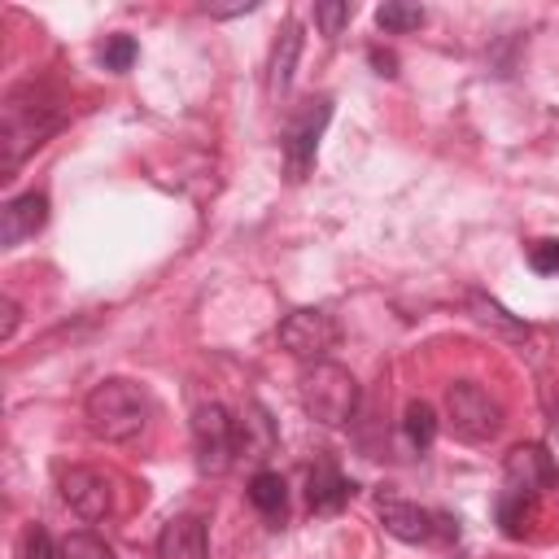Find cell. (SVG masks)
<instances>
[{
	"label": "cell",
	"instance_id": "15",
	"mask_svg": "<svg viewBox=\"0 0 559 559\" xmlns=\"http://www.w3.org/2000/svg\"><path fill=\"white\" fill-rule=\"evenodd\" d=\"M297 52H301V26H297V22H288V26L280 31L275 52H271V92H275V96H280V92H288L293 70H297Z\"/></svg>",
	"mask_w": 559,
	"mask_h": 559
},
{
	"label": "cell",
	"instance_id": "25",
	"mask_svg": "<svg viewBox=\"0 0 559 559\" xmlns=\"http://www.w3.org/2000/svg\"><path fill=\"white\" fill-rule=\"evenodd\" d=\"M528 266L537 275H559V240H537L528 249Z\"/></svg>",
	"mask_w": 559,
	"mask_h": 559
},
{
	"label": "cell",
	"instance_id": "22",
	"mask_svg": "<svg viewBox=\"0 0 559 559\" xmlns=\"http://www.w3.org/2000/svg\"><path fill=\"white\" fill-rule=\"evenodd\" d=\"M100 61H105V70H114V74L131 70V61H135V39H131V35H109L105 48H100Z\"/></svg>",
	"mask_w": 559,
	"mask_h": 559
},
{
	"label": "cell",
	"instance_id": "11",
	"mask_svg": "<svg viewBox=\"0 0 559 559\" xmlns=\"http://www.w3.org/2000/svg\"><path fill=\"white\" fill-rule=\"evenodd\" d=\"M384 533H393L397 542H432V511L402 502V498H380L376 502Z\"/></svg>",
	"mask_w": 559,
	"mask_h": 559
},
{
	"label": "cell",
	"instance_id": "1",
	"mask_svg": "<svg viewBox=\"0 0 559 559\" xmlns=\"http://www.w3.org/2000/svg\"><path fill=\"white\" fill-rule=\"evenodd\" d=\"M61 127V109L52 96L35 92V87H17L9 92L4 100V114H0V170L4 179Z\"/></svg>",
	"mask_w": 559,
	"mask_h": 559
},
{
	"label": "cell",
	"instance_id": "2",
	"mask_svg": "<svg viewBox=\"0 0 559 559\" xmlns=\"http://www.w3.org/2000/svg\"><path fill=\"white\" fill-rule=\"evenodd\" d=\"M87 424L96 437L105 441H135L144 428H148V393L135 384V380H122V376H109L100 380L92 393H87Z\"/></svg>",
	"mask_w": 559,
	"mask_h": 559
},
{
	"label": "cell",
	"instance_id": "26",
	"mask_svg": "<svg viewBox=\"0 0 559 559\" xmlns=\"http://www.w3.org/2000/svg\"><path fill=\"white\" fill-rule=\"evenodd\" d=\"M13 332H17V301L0 297V341H9Z\"/></svg>",
	"mask_w": 559,
	"mask_h": 559
},
{
	"label": "cell",
	"instance_id": "6",
	"mask_svg": "<svg viewBox=\"0 0 559 559\" xmlns=\"http://www.w3.org/2000/svg\"><path fill=\"white\" fill-rule=\"evenodd\" d=\"M328 118H332V100H323V96H319V100H306V105L293 114V122H288V131H284V170H288L293 183H301V179L310 175L314 148H319V135H323Z\"/></svg>",
	"mask_w": 559,
	"mask_h": 559
},
{
	"label": "cell",
	"instance_id": "24",
	"mask_svg": "<svg viewBox=\"0 0 559 559\" xmlns=\"http://www.w3.org/2000/svg\"><path fill=\"white\" fill-rule=\"evenodd\" d=\"M314 22H319V31L332 39V35H341V26L349 22V4H345V0H319V4H314Z\"/></svg>",
	"mask_w": 559,
	"mask_h": 559
},
{
	"label": "cell",
	"instance_id": "5",
	"mask_svg": "<svg viewBox=\"0 0 559 559\" xmlns=\"http://www.w3.org/2000/svg\"><path fill=\"white\" fill-rule=\"evenodd\" d=\"M192 445H197V467L205 476H223L231 467V459H236V419L218 402L197 406V415H192Z\"/></svg>",
	"mask_w": 559,
	"mask_h": 559
},
{
	"label": "cell",
	"instance_id": "20",
	"mask_svg": "<svg viewBox=\"0 0 559 559\" xmlns=\"http://www.w3.org/2000/svg\"><path fill=\"white\" fill-rule=\"evenodd\" d=\"M376 22H380L384 31H393V35H402V31H419V26H424V9H419V4L389 0V4L376 9Z\"/></svg>",
	"mask_w": 559,
	"mask_h": 559
},
{
	"label": "cell",
	"instance_id": "17",
	"mask_svg": "<svg viewBox=\"0 0 559 559\" xmlns=\"http://www.w3.org/2000/svg\"><path fill=\"white\" fill-rule=\"evenodd\" d=\"M467 310H472L476 323H485V328H493V332H502V336H511V341H528V328H524L515 314H507L493 297L472 293V297H467Z\"/></svg>",
	"mask_w": 559,
	"mask_h": 559
},
{
	"label": "cell",
	"instance_id": "7",
	"mask_svg": "<svg viewBox=\"0 0 559 559\" xmlns=\"http://www.w3.org/2000/svg\"><path fill=\"white\" fill-rule=\"evenodd\" d=\"M332 345H336V323H332V314L310 310V306L284 314V323H280V349H288L293 358H301V362H323Z\"/></svg>",
	"mask_w": 559,
	"mask_h": 559
},
{
	"label": "cell",
	"instance_id": "23",
	"mask_svg": "<svg viewBox=\"0 0 559 559\" xmlns=\"http://www.w3.org/2000/svg\"><path fill=\"white\" fill-rule=\"evenodd\" d=\"M22 559H66V555H61V546L48 537V528L31 524L26 537H22Z\"/></svg>",
	"mask_w": 559,
	"mask_h": 559
},
{
	"label": "cell",
	"instance_id": "10",
	"mask_svg": "<svg viewBox=\"0 0 559 559\" xmlns=\"http://www.w3.org/2000/svg\"><path fill=\"white\" fill-rule=\"evenodd\" d=\"M48 223V197L44 192H22L0 210V245L17 249L22 240H31L39 227Z\"/></svg>",
	"mask_w": 559,
	"mask_h": 559
},
{
	"label": "cell",
	"instance_id": "8",
	"mask_svg": "<svg viewBox=\"0 0 559 559\" xmlns=\"http://www.w3.org/2000/svg\"><path fill=\"white\" fill-rule=\"evenodd\" d=\"M502 472H507V489H520V493H533V498L559 485V463H555L550 450L537 445V441L515 445V450L507 454Z\"/></svg>",
	"mask_w": 559,
	"mask_h": 559
},
{
	"label": "cell",
	"instance_id": "27",
	"mask_svg": "<svg viewBox=\"0 0 559 559\" xmlns=\"http://www.w3.org/2000/svg\"><path fill=\"white\" fill-rule=\"evenodd\" d=\"M258 0H236V4H205L210 17H236V13H253Z\"/></svg>",
	"mask_w": 559,
	"mask_h": 559
},
{
	"label": "cell",
	"instance_id": "21",
	"mask_svg": "<svg viewBox=\"0 0 559 559\" xmlns=\"http://www.w3.org/2000/svg\"><path fill=\"white\" fill-rule=\"evenodd\" d=\"M61 555L66 559H114V550H109V542L105 537H96V533H70L66 537V546H61Z\"/></svg>",
	"mask_w": 559,
	"mask_h": 559
},
{
	"label": "cell",
	"instance_id": "16",
	"mask_svg": "<svg viewBox=\"0 0 559 559\" xmlns=\"http://www.w3.org/2000/svg\"><path fill=\"white\" fill-rule=\"evenodd\" d=\"M249 502H253L271 524H280V520H284V507H288L284 476H280V472H258V476L249 480Z\"/></svg>",
	"mask_w": 559,
	"mask_h": 559
},
{
	"label": "cell",
	"instance_id": "12",
	"mask_svg": "<svg viewBox=\"0 0 559 559\" xmlns=\"http://www.w3.org/2000/svg\"><path fill=\"white\" fill-rule=\"evenodd\" d=\"M349 493H354V485H349L328 459H319V463L310 467V476H306L310 511H319V515H336V511L349 502Z\"/></svg>",
	"mask_w": 559,
	"mask_h": 559
},
{
	"label": "cell",
	"instance_id": "18",
	"mask_svg": "<svg viewBox=\"0 0 559 559\" xmlns=\"http://www.w3.org/2000/svg\"><path fill=\"white\" fill-rule=\"evenodd\" d=\"M533 511H537V498H533V493L507 489V493L498 498V524H502V533H507V537H524Z\"/></svg>",
	"mask_w": 559,
	"mask_h": 559
},
{
	"label": "cell",
	"instance_id": "28",
	"mask_svg": "<svg viewBox=\"0 0 559 559\" xmlns=\"http://www.w3.org/2000/svg\"><path fill=\"white\" fill-rule=\"evenodd\" d=\"M371 66H376V74H384V79H393V74H397V57H393V52L371 48Z\"/></svg>",
	"mask_w": 559,
	"mask_h": 559
},
{
	"label": "cell",
	"instance_id": "4",
	"mask_svg": "<svg viewBox=\"0 0 559 559\" xmlns=\"http://www.w3.org/2000/svg\"><path fill=\"white\" fill-rule=\"evenodd\" d=\"M445 424L463 441H489L502 428V406L485 384L454 380V384H445Z\"/></svg>",
	"mask_w": 559,
	"mask_h": 559
},
{
	"label": "cell",
	"instance_id": "9",
	"mask_svg": "<svg viewBox=\"0 0 559 559\" xmlns=\"http://www.w3.org/2000/svg\"><path fill=\"white\" fill-rule=\"evenodd\" d=\"M61 498H66V507L70 511H79L83 520H105L109 515V507H114V489H109V480L96 472V467H70L66 476H61Z\"/></svg>",
	"mask_w": 559,
	"mask_h": 559
},
{
	"label": "cell",
	"instance_id": "13",
	"mask_svg": "<svg viewBox=\"0 0 559 559\" xmlns=\"http://www.w3.org/2000/svg\"><path fill=\"white\" fill-rule=\"evenodd\" d=\"M275 450V424L266 415V406L245 402V411L236 415V454L245 459H266Z\"/></svg>",
	"mask_w": 559,
	"mask_h": 559
},
{
	"label": "cell",
	"instance_id": "14",
	"mask_svg": "<svg viewBox=\"0 0 559 559\" xmlns=\"http://www.w3.org/2000/svg\"><path fill=\"white\" fill-rule=\"evenodd\" d=\"M157 559H205L201 515H175L157 537Z\"/></svg>",
	"mask_w": 559,
	"mask_h": 559
},
{
	"label": "cell",
	"instance_id": "3",
	"mask_svg": "<svg viewBox=\"0 0 559 559\" xmlns=\"http://www.w3.org/2000/svg\"><path fill=\"white\" fill-rule=\"evenodd\" d=\"M297 393H301V411L323 428H341L358 415V380L341 362H328V358L310 362L297 380Z\"/></svg>",
	"mask_w": 559,
	"mask_h": 559
},
{
	"label": "cell",
	"instance_id": "19",
	"mask_svg": "<svg viewBox=\"0 0 559 559\" xmlns=\"http://www.w3.org/2000/svg\"><path fill=\"white\" fill-rule=\"evenodd\" d=\"M402 432L411 441V450H428L437 441V411L428 402H406V415H402Z\"/></svg>",
	"mask_w": 559,
	"mask_h": 559
}]
</instances>
